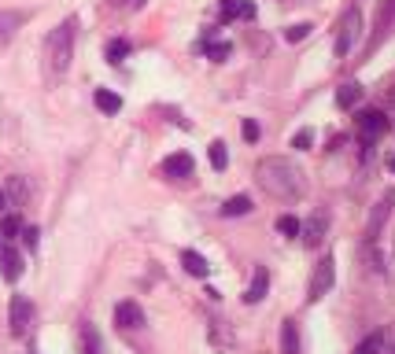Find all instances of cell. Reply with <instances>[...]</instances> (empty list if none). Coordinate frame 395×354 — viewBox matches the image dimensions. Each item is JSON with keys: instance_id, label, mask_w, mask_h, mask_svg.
I'll use <instances>...</instances> for the list:
<instances>
[{"instance_id": "cell-1", "label": "cell", "mask_w": 395, "mask_h": 354, "mask_svg": "<svg viewBox=\"0 0 395 354\" xmlns=\"http://www.w3.org/2000/svg\"><path fill=\"white\" fill-rule=\"evenodd\" d=\"M255 181H259L262 192L281 199V203H292V199H299L303 188H306L303 170L292 159H284V155H266V159L255 166Z\"/></svg>"}, {"instance_id": "cell-2", "label": "cell", "mask_w": 395, "mask_h": 354, "mask_svg": "<svg viewBox=\"0 0 395 354\" xmlns=\"http://www.w3.org/2000/svg\"><path fill=\"white\" fill-rule=\"evenodd\" d=\"M74 37H78V19H63L59 26L49 34V41H45V71H49V78H63L71 71Z\"/></svg>"}, {"instance_id": "cell-3", "label": "cell", "mask_w": 395, "mask_h": 354, "mask_svg": "<svg viewBox=\"0 0 395 354\" xmlns=\"http://www.w3.org/2000/svg\"><path fill=\"white\" fill-rule=\"evenodd\" d=\"M333 280H336V262H333V255H325V258L314 266V273H311V288H306V299H311V303L325 299V295H329V288H333Z\"/></svg>"}, {"instance_id": "cell-4", "label": "cell", "mask_w": 395, "mask_h": 354, "mask_svg": "<svg viewBox=\"0 0 395 354\" xmlns=\"http://www.w3.org/2000/svg\"><path fill=\"white\" fill-rule=\"evenodd\" d=\"M359 34H362V15H359V8H347L344 19H340V30H336V56L340 59L355 49Z\"/></svg>"}, {"instance_id": "cell-5", "label": "cell", "mask_w": 395, "mask_h": 354, "mask_svg": "<svg viewBox=\"0 0 395 354\" xmlns=\"http://www.w3.org/2000/svg\"><path fill=\"white\" fill-rule=\"evenodd\" d=\"M384 133H388V115H384V111H377V107L362 111V115H359V141L366 144V151H369V144L377 137H384Z\"/></svg>"}, {"instance_id": "cell-6", "label": "cell", "mask_w": 395, "mask_h": 354, "mask_svg": "<svg viewBox=\"0 0 395 354\" xmlns=\"http://www.w3.org/2000/svg\"><path fill=\"white\" fill-rule=\"evenodd\" d=\"M325 233H329V214H325V211H314V214L299 226V240H303V248H321Z\"/></svg>"}, {"instance_id": "cell-7", "label": "cell", "mask_w": 395, "mask_h": 354, "mask_svg": "<svg viewBox=\"0 0 395 354\" xmlns=\"http://www.w3.org/2000/svg\"><path fill=\"white\" fill-rule=\"evenodd\" d=\"M163 177H166V181H189V177H192V155L189 151H174V155H166V159H163Z\"/></svg>"}, {"instance_id": "cell-8", "label": "cell", "mask_w": 395, "mask_h": 354, "mask_svg": "<svg viewBox=\"0 0 395 354\" xmlns=\"http://www.w3.org/2000/svg\"><path fill=\"white\" fill-rule=\"evenodd\" d=\"M30 321H34L30 299H26V295H15V299H11V336H26Z\"/></svg>"}, {"instance_id": "cell-9", "label": "cell", "mask_w": 395, "mask_h": 354, "mask_svg": "<svg viewBox=\"0 0 395 354\" xmlns=\"http://www.w3.org/2000/svg\"><path fill=\"white\" fill-rule=\"evenodd\" d=\"M115 325L126 332V328H141L144 325V310L134 303V299H126V303H119L115 306Z\"/></svg>"}, {"instance_id": "cell-10", "label": "cell", "mask_w": 395, "mask_h": 354, "mask_svg": "<svg viewBox=\"0 0 395 354\" xmlns=\"http://www.w3.org/2000/svg\"><path fill=\"white\" fill-rule=\"evenodd\" d=\"M270 292V273H266V266H255V273H251V284L244 288V303H262Z\"/></svg>"}, {"instance_id": "cell-11", "label": "cell", "mask_w": 395, "mask_h": 354, "mask_svg": "<svg viewBox=\"0 0 395 354\" xmlns=\"http://www.w3.org/2000/svg\"><path fill=\"white\" fill-rule=\"evenodd\" d=\"M388 211H391V196L377 199V207H373V214H369V226H366V243H377L384 221H388Z\"/></svg>"}, {"instance_id": "cell-12", "label": "cell", "mask_w": 395, "mask_h": 354, "mask_svg": "<svg viewBox=\"0 0 395 354\" xmlns=\"http://www.w3.org/2000/svg\"><path fill=\"white\" fill-rule=\"evenodd\" d=\"M391 22H395V0H384V4L377 8V26H373V41H369V49H377L381 37L388 34Z\"/></svg>"}, {"instance_id": "cell-13", "label": "cell", "mask_w": 395, "mask_h": 354, "mask_svg": "<svg viewBox=\"0 0 395 354\" xmlns=\"http://www.w3.org/2000/svg\"><path fill=\"white\" fill-rule=\"evenodd\" d=\"M362 103V85L359 81H344L336 88V107L340 111H351V107H359Z\"/></svg>"}, {"instance_id": "cell-14", "label": "cell", "mask_w": 395, "mask_h": 354, "mask_svg": "<svg viewBox=\"0 0 395 354\" xmlns=\"http://www.w3.org/2000/svg\"><path fill=\"white\" fill-rule=\"evenodd\" d=\"M233 19H255V4L251 0H222V22Z\"/></svg>"}, {"instance_id": "cell-15", "label": "cell", "mask_w": 395, "mask_h": 354, "mask_svg": "<svg viewBox=\"0 0 395 354\" xmlns=\"http://www.w3.org/2000/svg\"><path fill=\"white\" fill-rule=\"evenodd\" d=\"M0 266H4V280H19L23 277V255H19L15 248H8V251H0Z\"/></svg>"}, {"instance_id": "cell-16", "label": "cell", "mask_w": 395, "mask_h": 354, "mask_svg": "<svg viewBox=\"0 0 395 354\" xmlns=\"http://www.w3.org/2000/svg\"><path fill=\"white\" fill-rule=\"evenodd\" d=\"M26 22V15L23 11H0V44L4 41H11V34L19 30Z\"/></svg>"}, {"instance_id": "cell-17", "label": "cell", "mask_w": 395, "mask_h": 354, "mask_svg": "<svg viewBox=\"0 0 395 354\" xmlns=\"http://www.w3.org/2000/svg\"><path fill=\"white\" fill-rule=\"evenodd\" d=\"M96 107L104 111V115H119V111H122V96L119 93H111V88H96Z\"/></svg>"}, {"instance_id": "cell-18", "label": "cell", "mask_w": 395, "mask_h": 354, "mask_svg": "<svg viewBox=\"0 0 395 354\" xmlns=\"http://www.w3.org/2000/svg\"><path fill=\"white\" fill-rule=\"evenodd\" d=\"M181 266H185V273H192V277H207V270H211L200 251H181Z\"/></svg>"}, {"instance_id": "cell-19", "label": "cell", "mask_w": 395, "mask_h": 354, "mask_svg": "<svg viewBox=\"0 0 395 354\" xmlns=\"http://www.w3.org/2000/svg\"><path fill=\"white\" fill-rule=\"evenodd\" d=\"M281 350H284V354H299V328H296L292 318L281 325Z\"/></svg>"}, {"instance_id": "cell-20", "label": "cell", "mask_w": 395, "mask_h": 354, "mask_svg": "<svg viewBox=\"0 0 395 354\" xmlns=\"http://www.w3.org/2000/svg\"><path fill=\"white\" fill-rule=\"evenodd\" d=\"M129 49H134V44H129L126 37H115V41H107V49H104V56H107V63L111 66H119L126 56H129Z\"/></svg>"}, {"instance_id": "cell-21", "label": "cell", "mask_w": 395, "mask_h": 354, "mask_svg": "<svg viewBox=\"0 0 395 354\" xmlns=\"http://www.w3.org/2000/svg\"><path fill=\"white\" fill-rule=\"evenodd\" d=\"M226 218H240V214H251V196H229L226 207H222Z\"/></svg>"}, {"instance_id": "cell-22", "label": "cell", "mask_w": 395, "mask_h": 354, "mask_svg": "<svg viewBox=\"0 0 395 354\" xmlns=\"http://www.w3.org/2000/svg\"><path fill=\"white\" fill-rule=\"evenodd\" d=\"M351 354H384V332H369Z\"/></svg>"}, {"instance_id": "cell-23", "label": "cell", "mask_w": 395, "mask_h": 354, "mask_svg": "<svg viewBox=\"0 0 395 354\" xmlns=\"http://www.w3.org/2000/svg\"><path fill=\"white\" fill-rule=\"evenodd\" d=\"M81 354H100V332L89 321L81 325Z\"/></svg>"}, {"instance_id": "cell-24", "label": "cell", "mask_w": 395, "mask_h": 354, "mask_svg": "<svg viewBox=\"0 0 395 354\" xmlns=\"http://www.w3.org/2000/svg\"><path fill=\"white\" fill-rule=\"evenodd\" d=\"M207 155H211V166H214V170H226V166H229V155H226V144H222V141H214V144L207 148Z\"/></svg>"}, {"instance_id": "cell-25", "label": "cell", "mask_w": 395, "mask_h": 354, "mask_svg": "<svg viewBox=\"0 0 395 354\" xmlns=\"http://www.w3.org/2000/svg\"><path fill=\"white\" fill-rule=\"evenodd\" d=\"M8 192H11V199H15L19 207H23V203H26V196H30V192H26V181H23V177H11Z\"/></svg>"}, {"instance_id": "cell-26", "label": "cell", "mask_w": 395, "mask_h": 354, "mask_svg": "<svg viewBox=\"0 0 395 354\" xmlns=\"http://www.w3.org/2000/svg\"><path fill=\"white\" fill-rule=\"evenodd\" d=\"M299 226H303V221L292 218V214H281V221H277V229H281L284 236H299Z\"/></svg>"}, {"instance_id": "cell-27", "label": "cell", "mask_w": 395, "mask_h": 354, "mask_svg": "<svg viewBox=\"0 0 395 354\" xmlns=\"http://www.w3.org/2000/svg\"><path fill=\"white\" fill-rule=\"evenodd\" d=\"M306 34H311V22H292V26L284 30V41H292V44H296V41H303Z\"/></svg>"}, {"instance_id": "cell-28", "label": "cell", "mask_w": 395, "mask_h": 354, "mask_svg": "<svg viewBox=\"0 0 395 354\" xmlns=\"http://www.w3.org/2000/svg\"><path fill=\"white\" fill-rule=\"evenodd\" d=\"M0 233H4V240H11V236L23 233V221H19L15 214H8V218H4V226H0Z\"/></svg>"}, {"instance_id": "cell-29", "label": "cell", "mask_w": 395, "mask_h": 354, "mask_svg": "<svg viewBox=\"0 0 395 354\" xmlns=\"http://www.w3.org/2000/svg\"><path fill=\"white\" fill-rule=\"evenodd\" d=\"M207 56H211L214 63H226V56H229V44H226V41H218V44H207Z\"/></svg>"}, {"instance_id": "cell-30", "label": "cell", "mask_w": 395, "mask_h": 354, "mask_svg": "<svg viewBox=\"0 0 395 354\" xmlns=\"http://www.w3.org/2000/svg\"><path fill=\"white\" fill-rule=\"evenodd\" d=\"M311 144H314V133H311V129H299L296 137H292V148H299V151H306Z\"/></svg>"}, {"instance_id": "cell-31", "label": "cell", "mask_w": 395, "mask_h": 354, "mask_svg": "<svg viewBox=\"0 0 395 354\" xmlns=\"http://www.w3.org/2000/svg\"><path fill=\"white\" fill-rule=\"evenodd\" d=\"M240 133H244V141H259V122L255 118H244V122H240Z\"/></svg>"}, {"instance_id": "cell-32", "label": "cell", "mask_w": 395, "mask_h": 354, "mask_svg": "<svg viewBox=\"0 0 395 354\" xmlns=\"http://www.w3.org/2000/svg\"><path fill=\"white\" fill-rule=\"evenodd\" d=\"M37 240H41V233H37L34 226H26V229H23V243H26V248L34 251V248H37Z\"/></svg>"}, {"instance_id": "cell-33", "label": "cell", "mask_w": 395, "mask_h": 354, "mask_svg": "<svg viewBox=\"0 0 395 354\" xmlns=\"http://www.w3.org/2000/svg\"><path fill=\"white\" fill-rule=\"evenodd\" d=\"M384 354H395V328L384 332Z\"/></svg>"}, {"instance_id": "cell-34", "label": "cell", "mask_w": 395, "mask_h": 354, "mask_svg": "<svg viewBox=\"0 0 395 354\" xmlns=\"http://www.w3.org/2000/svg\"><path fill=\"white\" fill-rule=\"evenodd\" d=\"M4 207H8V192H4V188H0V211H4Z\"/></svg>"}, {"instance_id": "cell-35", "label": "cell", "mask_w": 395, "mask_h": 354, "mask_svg": "<svg viewBox=\"0 0 395 354\" xmlns=\"http://www.w3.org/2000/svg\"><path fill=\"white\" fill-rule=\"evenodd\" d=\"M122 4H126V8H141V4H144V0H122Z\"/></svg>"}, {"instance_id": "cell-36", "label": "cell", "mask_w": 395, "mask_h": 354, "mask_svg": "<svg viewBox=\"0 0 395 354\" xmlns=\"http://www.w3.org/2000/svg\"><path fill=\"white\" fill-rule=\"evenodd\" d=\"M388 170L395 173V155H388Z\"/></svg>"}]
</instances>
